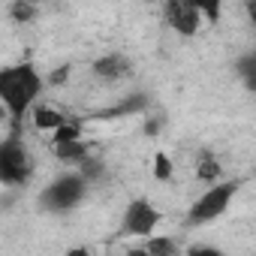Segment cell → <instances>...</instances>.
Here are the masks:
<instances>
[{"mask_svg": "<svg viewBox=\"0 0 256 256\" xmlns=\"http://www.w3.org/2000/svg\"><path fill=\"white\" fill-rule=\"evenodd\" d=\"M48 82L40 76V70L34 64H12L0 70V102H4L6 114L12 118V124L18 126L24 120V114H30V108L40 102L42 88Z\"/></svg>", "mask_w": 256, "mask_h": 256, "instance_id": "cell-1", "label": "cell"}, {"mask_svg": "<svg viewBox=\"0 0 256 256\" xmlns=\"http://www.w3.org/2000/svg\"><path fill=\"white\" fill-rule=\"evenodd\" d=\"M241 184L238 181H214L208 184V190L190 205L187 211V226H205V223H214L217 217H223L232 205V199L238 196Z\"/></svg>", "mask_w": 256, "mask_h": 256, "instance_id": "cell-2", "label": "cell"}, {"mask_svg": "<svg viewBox=\"0 0 256 256\" xmlns=\"http://www.w3.org/2000/svg\"><path fill=\"white\" fill-rule=\"evenodd\" d=\"M88 178L76 169V172H66L60 178H54L42 193H40V205L48 211V214H66L72 211L84 196H88Z\"/></svg>", "mask_w": 256, "mask_h": 256, "instance_id": "cell-3", "label": "cell"}, {"mask_svg": "<svg viewBox=\"0 0 256 256\" xmlns=\"http://www.w3.org/2000/svg\"><path fill=\"white\" fill-rule=\"evenodd\" d=\"M34 175V157L24 148V142L18 139V133L6 136L0 145V181L6 187H18L24 181H30Z\"/></svg>", "mask_w": 256, "mask_h": 256, "instance_id": "cell-4", "label": "cell"}, {"mask_svg": "<svg viewBox=\"0 0 256 256\" xmlns=\"http://www.w3.org/2000/svg\"><path fill=\"white\" fill-rule=\"evenodd\" d=\"M163 223V211L154 208L151 199L139 196L133 199L130 205L124 208V217H120V235L124 238H148L154 235V229Z\"/></svg>", "mask_w": 256, "mask_h": 256, "instance_id": "cell-5", "label": "cell"}, {"mask_svg": "<svg viewBox=\"0 0 256 256\" xmlns=\"http://www.w3.org/2000/svg\"><path fill=\"white\" fill-rule=\"evenodd\" d=\"M163 18L181 36H196L202 30V22H205L202 12L190 4V0H166L163 4Z\"/></svg>", "mask_w": 256, "mask_h": 256, "instance_id": "cell-6", "label": "cell"}, {"mask_svg": "<svg viewBox=\"0 0 256 256\" xmlns=\"http://www.w3.org/2000/svg\"><path fill=\"white\" fill-rule=\"evenodd\" d=\"M90 72L102 82H120L124 76H130V60L124 54H102L90 64Z\"/></svg>", "mask_w": 256, "mask_h": 256, "instance_id": "cell-7", "label": "cell"}, {"mask_svg": "<svg viewBox=\"0 0 256 256\" xmlns=\"http://www.w3.org/2000/svg\"><path fill=\"white\" fill-rule=\"evenodd\" d=\"M64 120H66V114L60 108L48 106V102H36L30 108V126H34L36 133H54Z\"/></svg>", "mask_w": 256, "mask_h": 256, "instance_id": "cell-8", "label": "cell"}, {"mask_svg": "<svg viewBox=\"0 0 256 256\" xmlns=\"http://www.w3.org/2000/svg\"><path fill=\"white\" fill-rule=\"evenodd\" d=\"M52 154L60 160V163H70V166H78L82 160L90 157V142L84 139H76V142H58V145H48Z\"/></svg>", "mask_w": 256, "mask_h": 256, "instance_id": "cell-9", "label": "cell"}, {"mask_svg": "<svg viewBox=\"0 0 256 256\" xmlns=\"http://www.w3.org/2000/svg\"><path fill=\"white\" fill-rule=\"evenodd\" d=\"M145 108H148V96H145V94H133V96L120 100V102L112 106V108L96 112L94 118H126V114H136V112H145Z\"/></svg>", "mask_w": 256, "mask_h": 256, "instance_id": "cell-10", "label": "cell"}, {"mask_svg": "<svg viewBox=\"0 0 256 256\" xmlns=\"http://www.w3.org/2000/svg\"><path fill=\"white\" fill-rule=\"evenodd\" d=\"M136 253L175 256V253H181V247H178V241H175V238H169V235H148V238H142V247H139Z\"/></svg>", "mask_w": 256, "mask_h": 256, "instance_id": "cell-11", "label": "cell"}, {"mask_svg": "<svg viewBox=\"0 0 256 256\" xmlns=\"http://www.w3.org/2000/svg\"><path fill=\"white\" fill-rule=\"evenodd\" d=\"M48 145H58V142H76V139H84V120L82 118H66L54 133H48Z\"/></svg>", "mask_w": 256, "mask_h": 256, "instance_id": "cell-12", "label": "cell"}, {"mask_svg": "<svg viewBox=\"0 0 256 256\" xmlns=\"http://www.w3.org/2000/svg\"><path fill=\"white\" fill-rule=\"evenodd\" d=\"M220 175H223V166L217 163V157L202 154V160L196 163V181H202V184H214V181H220Z\"/></svg>", "mask_w": 256, "mask_h": 256, "instance_id": "cell-13", "label": "cell"}, {"mask_svg": "<svg viewBox=\"0 0 256 256\" xmlns=\"http://www.w3.org/2000/svg\"><path fill=\"white\" fill-rule=\"evenodd\" d=\"M235 70H238V76H241L244 88L256 94V52H247V54H241V58L235 60Z\"/></svg>", "mask_w": 256, "mask_h": 256, "instance_id": "cell-14", "label": "cell"}, {"mask_svg": "<svg viewBox=\"0 0 256 256\" xmlns=\"http://www.w3.org/2000/svg\"><path fill=\"white\" fill-rule=\"evenodd\" d=\"M190 4L202 12V18L208 24H217L223 18V0H190Z\"/></svg>", "mask_w": 256, "mask_h": 256, "instance_id": "cell-15", "label": "cell"}, {"mask_svg": "<svg viewBox=\"0 0 256 256\" xmlns=\"http://www.w3.org/2000/svg\"><path fill=\"white\" fill-rule=\"evenodd\" d=\"M10 16H12V22L16 24H30V22H36V4H28V0H16V4L10 6Z\"/></svg>", "mask_w": 256, "mask_h": 256, "instance_id": "cell-16", "label": "cell"}, {"mask_svg": "<svg viewBox=\"0 0 256 256\" xmlns=\"http://www.w3.org/2000/svg\"><path fill=\"white\" fill-rule=\"evenodd\" d=\"M172 175H175L172 157H169L166 151H157V154H154V178H157V181H172Z\"/></svg>", "mask_w": 256, "mask_h": 256, "instance_id": "cell-17", "label": "cell"}, {"mask_svg": "<svg viewBox=\"0 0 256 256\" xmlns=\"http://www.w3.org/2000/svg\"><path fill=\"white\" fill-rule=\"evenodd\" d=\"M88 181H100L102 175H106V163L102 160H96V157H88V160H82L78 166H76Z\"/></svg>", "mask_w": 256, "mask_h": 256, "instance_id": "cell-18", "label": "cell"}, {"mask_svg": "<svg viewBox=\"0 0 256 256\" xmlns=\"http://www.w3.org/2000/svg\"><path fill=\"white\" fill-rule=\"evenodd\" d=\"M72 76V64H64V66H58V70H52L48 76H46V82L52 84V88H60V84H66V78Z\"/></svg>", "mask_w": 256, "mask_h": 256, "instance_id": "cell-19", "label": "cell"}, {"mask_svg": "<svg viewBox=\"0 0 256 256\" xmlns=\"http://www.w3.org/2000/svg\"><path fill=\"white\" fill-rule=\"evenodd\" d=\"M187 253H190V256H202V253L217 256L220 250H217V247H211V244H190V247H187Z\"/></svg>", "mask_w": 256, "mask_h": 256, "instance_id": "cell-20", "label": "cell"}, {"mask_svg": "<svg viewBox=\"0 0 256 256\" xmlns=\"http://www.w3.org/2000/svg\"><path fill=\"white\" fill-rule=\"evenodd\" d=\"M160 124H163L160 118H151V120H145V126H142V133H145L148 139H154V136L160 133Z\"/></svg>", "mask_w": 256, "mask_h": 256, "instance_id": "cell-21", "label": "cell"}, {"mask_svg": "<svg viewBox=\"0 0 256 256\" xmlns=\"http://www.w3.org/2000/svg\"><path fill=\"white\" fill-rule=\"evenodd\" d=\"M244 6H247V18L256 24V0H244Z\"/></svg>", "mask_w": 256, "mask_h": 256, "instance_id": "cell-22", "label": "cell"}, {"mask_svg": "<svg viewBox=\"0 0 256 256\" xmlns=\"http://www.w3.org/2000/svg\"><path fill=\"white\" fill-rule=\"evenodd\" d=\"M28 4H36V6H40V4H46V0H28Z\"/></svg>", "mask_w": 256, "mask_h": 256, "instance_id": "cell-23", "label": "cell"}]
</instances>
